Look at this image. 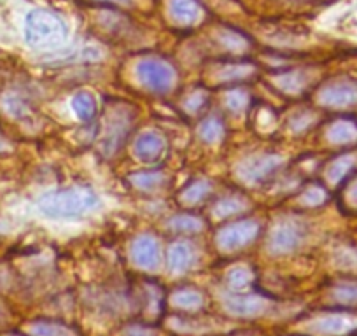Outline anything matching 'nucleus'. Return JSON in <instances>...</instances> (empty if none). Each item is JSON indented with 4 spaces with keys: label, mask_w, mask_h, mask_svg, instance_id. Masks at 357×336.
I'll list each match as a JSON object with an SVG mask.
<instances>
[{
    "label": "nucleus",
    "mask_w": 357,
    "mask_h": 336,
    "mask_svg": "<svg viewBox=\"0 0 357 336\" xmlns=\"http://www.w3.org/2000/svg\"><path fill=\"white\" fill-rule=\"evenodd\" d=\"M68 29L60 15L33 9L25 18V40L36 49H54L67 40Z\"/></svg>",
    "instance_id": "nucleus-1"
},
{
    "label": "nucleus",
    "mask_w": 357,
    "mask_h": 336,
    "mask_svg": "<svg viewBox=\"0 0 357 336\" xmlns=\"http://www.w3.org/2000/svg\"><path fill=\"white\" fill-rule=\"evenodd\" d=\"M97 193L88 188H68L44 194L39 200V208L50 217H75L98 207Z\"/></svg>",
    "instance_id": "nucleus-2"
},
{
    "label": "nucleus",
    "mask_w": 357,
    "mask_h": 336,
    "mask_svg": "<svg viewBox=\"0 0 357 336\" xmlns=\"http://www.w3.org/2000/svg\"><path fill=\"white\" fill-rule=\"evenodd\" d=\"M137 77L144 86L156 93H165L175 82V70L160 58H142L137 63Z\"/></svg>",
    "instance_id": "nucleus-3"
},
{
    "label": "nucleus",
    "mask_w": 357,
    "mask_h": 336,
    "mask_svg": "<svg viewBox=\"0 0 357 336\" xmlns=\"http://www.w3.org/2000/svg\"><path fill=\"white\" fill-rule=\"evenodd\" d=\"M259 233V224L256 221H238L233 224L222 226L218 233L219 249L231 252V250L243 249L252 243Z\"/></svg>",
    "instance_id": "nucleus-4"
},
{
    "label": "nucleus",
    "mask_w": 357,
    "mask_h": 336,
    "mask_svg": "<svg viewBox=\"0 0 357 336\" xmlns=\"http://www.w3.org/2000/svg\"><path fill=\"white\" fill-rule=\"evenodd\" d=\"M282 165V156H277V154H264V156H256L245 160L240 165L236 172H238L240 179L242 181L256 184L261 183V181H266L268 177H272Z\"/></svg>",
    "instance_id": "nucleus-5"
},
{
    "label": "nucleus",
    "mask_w": 357,
    "mask_h": 336,
    "mask_svg": "<svg viewBox=\"0 0 357 336\" xmlns=\"http://www.w3.org/2000/svg\"><path fill=\"white\" fill-rule=\"evenodd\" d=\"M319 102L326 107L347 109L357 105V82L338 81L331 82L319 91Z\"/></svg>",
    "instance_id": "nucleus-6"
},
{
    "label": "nucleus",
    "mask_w": 357,
    "mask_h": 336,
    "mask_svg": "<svg viewBox=\"0 0 357 336\" xmlns=\"http://www.w3.org/2000/svg\"><path fill=\"white\" fill-rule=\"evenodd\" d=\"M357 326V319L347 314H326L305 326V331L315 336L347 335Z\"/></svg>",
    "instance_id": "nucleus-7"
},
{
    "label": "nucleus",
    "mask_w": 357,
    "mask_h": 336,
    "mask_svg": "<svg viewBox=\"0 0 357 336\" xmlns=\"http://www.w3.org/2000/svg\"><path fill=\"white\" fill-rule=\"evenodd\" d=\"M303 240L305 235L300 226L286 222L273 229L272 236L268 240V249L272 250L273 254H291L303 243Z\"/></svg>",
    "instance_id": "nucleus-8"
},
{
    "label": "nucleus",
    "mask_w": 357,
    "mask_h": 336,
    "mask_svg": "<svg viewBox=\"0 0 357 336\" xmlns=\"http://www.w3.org/2000/svg\"><path fill=\"white\" fill-rule=\"evenodd\" d=\"M225 307L229 314L236 317H257L270 308V303L266 298L256 296V294L233 293L225 300Z\"/></svg>",
    "instance_id": "nucleus-9"
},
{
    "label": "nucleus",
    "mask_w": 357,
    "mask_h": 336,
    "mask_svg": "<svg viewBox=\"0 0 357 336\" xmlns=\"http://www.w3.org/2000/svg\"><path fill=\"white\" fill-rule=\"evenodd\" d=\"M132 258L140 268L156 270L161 263V249L158 240L151 235H144L137 238L132 247Z\"/></svg>",
    "instance_id": "nucleus-10"
},
{
    "label": "nucleus",
    "mask_w": 357,
    "mask_h": 336,
    "mask_svg": "<svg viewBox=\"0 0 357 336\" xmlns=\"http://www.w3.org/2000/svg\"><path fill=\"white\" fill-rule=\"evenodd\" d=\"M168 13L177 25L183 26L197 25L202 20V8L197 0H170Z\"/></svg>",
    "instance_id": "nucleus-11"
},
{
    "label": "nucleus",
    "mask_w": 357,
    "mask_h": 336,
    "mask_svg": "<svg viewBox=\"0 0 357 336\" xmlns=\"http://www.w3.org/2000/svg\"><path fill=\"white\" fill-rule=\"evenodd\" d=\"M165 151V139L161 133L147 130L137 137L135 142V153L140 160L144 161H154L163 154Z\"/></svg>",
    "instance_id": "nucleus-12"
},
{
    "label": "nucleus",
    "mask_w": 357,
    "mask_h": 336,
    "mask_svg": "<svg viewBox=\"0 0 357 336\" xmlns=\"http://www.w3.org/2000/svg\"><path fill=\"white\" fill-rule=\"evenodd\" d=\"M168 268L175 273H183L188 268H191L195 261V250L190 243L175 242L168 249Z\"/></svg>",
    "instance_id": "nucleus-13"
},
{
    "label": "nucleus",
    "mask_w": 357,
    "mask_h": 336,
    "mask_svg": "<svg viewBox=\"0 0 357 336\" xmlns=\"http://www.w3.org/2000/svg\"><path fill=\"white\" fill-rule=\"evenodd\" d=\"M329 142L338 146H349L357 142V123L352 119H338L328 130Z\"/></svg>",
    "instance_id": "nucleus-14"
},
{
    "label": "nucleus",
    "mask_w": 357,
    "mask_h": 336,
    "mask_svg": "<svg viewBox=\"0 0 357 336\" xmlns=\"http://www.w3.org/2000/svg\"><path fill=\"white\" fill-rule=\"evenodd\" d=\"M356 167V156L352 154H345V156H338L336 160L331 161V165L326 170V179L331 184H338L352 172V168Z\"/></svg>",
    "instance_id": "nucleus-15"
},
{
    "label": "nucleus",
    "mask_w": 357,
    "mask_h": 336,
    "mask_svg": "<svg viewBox=\"0 0 357 336\" xmlns=\"http://www.w3.org/2000/svg\"><path fill=\"white\" fill-rule=\"evenodd\" d=\"M72 109L81 121H91L97 114V102L88 91H79L72 98Z\"/></svg>",
    "instance_id": "nucleus-16"
},
{
    "label": "nucleus",
    "mask_w": 357,
    "mask_h": 336,
    "mask_svg": "<svg viewBox=\"0 0 357 336\" xmlns=\"http://www.w3.org/2000/svg\"><path fill=\"white\" fill-rule=\"evenodd\" d=\"M29 333L32 336H75V333L70 328L51 321L33 322L29 326Z\"/></svg>",
    "instance_id": "nucleus-17"
},
{
    "label": "nucleus",
    "mask_w": 357,
    "mask_h": 336,
    "mask_svg": "<svg viewBox=\"0 0 357 336\" xmlns=\"http://www.w3.org/2000/svg\"><path fill=\"white\" fill-rule=\"evenodd\" d=\"M172 303L183 310H198L204 305V296L195 289H181L172 296Z\"/></svg>",
    "instance_id": "nucleus-18"
},
{
    "label": "nucleus",
    "mask_w": 357,
    "mask_h": 336,
    "mask_svg": "<svg viewBox=\"0 0 357 336\" xmlns=\"http://www.w3.org/2000/svg\"><path fill=\"white\" fill-rule=\"evenodd\" d=\"M198 135L205 142H218L225 135V126L218 118H207L198 128Z\"/></svg>",
    "instance_id": "nucleus-19"
},
{
    "label": "nucleus",
    "mask_w": 357,
    "mask_h": 336,
    "mask_svg": "<svg viewBox=\"0 0 357 336\" xmlns=\"http://www.w3.org/2000/svg\"><path fill=\"white\" fill-rule=\"evenodd\" d=\"M170 226L178 233H197L204 228V222L190 214H181L170 221Z\"/></svg>",
    "instance_id": "nucleus-20"
},
{
    "label": "nucleus",
    "mask_w": 357,
    "mask_h": 336,
    "mask_svg": "<svg viewBox=\"0 0 357 336\" xmlns=\"http://www.w3.org/2000/svg\"><path fill=\"white\" fill-rule=\"evenodd\" d=\"M208 191H211V184H208L207 181H197V183L190 184V186L183 191L181 198H183L186 204H197V201H200L205 194H208Z\"/></svg>",
    "instance_id": "nucleus-21"
},
{
    "label": "nucleus",
    "mask_w": 357,
    "mask_h": 336,
    "mask_svg": "<svg viewBox=\"0 0 357 336\" xmlns=\"http://www.w3.org/2000/svg\"><path fill=\"white\" fill-rule=\"evenodd\" d=\"M333 296L343 305H357V284H340L333 291Z\"/></svg>",
    "instance_id": "nucleus-22"
},
{
    "label": "nucleus",
    "mask_w": 357,
    "mask_h": 336,
    "mask_svg": "<svg viewBox=\"0 0 357 336\" xmlns=\"http://www.w3.org/2000/svg\"><path fill=\"white\" fill-rule=\"evenodd\" d=\"M4 107L6 111L11 116H15V118H23V116L29 112V105H26V102L23 100L22 97H18V95H8V97L4 98Z\"/></svg>",
    "instance_id": "nucleus-23"
},
{
    "label": "nucleus",
    "mask_w": 357,
    "mask_h": 336,
    "mask_svg": "<svg viewBox=\"0 0 357 336\" xmlns=\"http://www.w3.org/2000/svg\"><path fill=\"white\" fill-rule=\"evenodd\" d=\"M250 68L245 67V65H231V67L222 68V72L219 74V79L226 82H236L242 81V79L249 77Z\"/></svg>",
    "instance_id": "nucleus-24"
},
{
    "label": "nucleus",
    "mask_w": 357,
    "mask_h": 336,
    "mask_svg": "<svg viewBox=\"0 0 357 336\" xmlns=\"http://www.w3.org/2000/svg\"><path fill=\"white\" fill-rule=\"evenodd\" d=\"M135 184L142 190H154L163 183V176L160 172H142L133 177Z\"/></svg>",
    "instance_id": "nucleus-25"
},
{
    "label": "nucleus",
    "mask_w": 357,
    "mask_h": 336,
    "mask_svg": "<svg viewBox=\"0 0 357 336\" xmlns=\"http://www.w3.org/2000/svg\"><path fill=\"white\" fill-rule=\"evenodd\" d=\"M326 200V191L321 186H308L301 194V204L307 207H317Z\"/></svg>",
    "instance_id": "nucleus-26"
},
{
    "label": "nucleus",
    "mask_w": 357,
    "mask_h": 336,
    "mask_svg": "<svg viewBox=\"0 0 357 336\" xmlns=\"http://www.w3.org/2000/svg\"><path fill=\"white\" fill-rule=\"evenodd\" d=\"M228 282L229 286H231V289H245L250 282V272L247 268H235L233 272H229Z\"/></svg>",
    "instance_id": "nucleus-27"
},
{
    "label": "nucleus",
    "mask_w": 357,
    "mask_h": 336,
    "mask_svg": "<svg viewBox=\"0 0 357 336\" xmlns=\"http://www.w3.org/2000/svg\"><path fill=\"white\" fill-rule=\"evenodd\" d=\"M221 40L222 46L228 47L229 51H236V53H238V51H243L247 47V40L235 32H225L221 36Z\"/></svg>",
    "instance_id": "nucleus-28"
},
{
    "label": "nucleus",
    "mask_w": 357,
    "mask_h": 336,
    "mask_svg": "<svg viewBox=\"0 0 357 336\" xmlns=\"http://www.w3.org/2000/svg\"><path fill=\"white\" fill-rule=\"evenodd\" d=\"M243 201L240 200V198H226V200L219 201L218 205V214L219 215H231L235 214V212H240L243 208Z\"/></svg>",
    "instance_id": "nucleus-29"
},
{
    "label": "nucleus",
    "mask_w": 357,
    "mask_h": 336,
    "mask_svg": "<svg viewBox=\"0 0 357 336\" xmlns=\"http://www.w3.org/2000/svg\"><path fill=\"white\" fill-rule=\"evenodd\" d=\"M205 104H207V95H205L202 90H197L193 91L191 97H188V100L184 102V107H186L190 112H197L200 111Z\"/></svg>",
    "instance_id": "nucleus-30"
},
{
    "label": "nucleus",
    "mask_w": 357,
    "mask_h": 336,
    "mask_svg": "<svg viewBox=\"0 0 357 336\" xmlns=\"http://www.w3.org/2000/svg\"><path fill=\"white\" fill-rule=\"evenodd\" d=\"M247 104H249V95L243 91H233L231 95H228V107L233 112H240L242 109H245Z\"/></svg>",
    "instance_id": "nucleus-31"
},
{
    "label": "nucleus",
    "mask_w": 357,
    "mask_h": 336,
    "mask_svg": "<svg viewBox=\"0 0 357 336\" xmlns=\"http://www.w3.org/2000/svg\"><path fill=\"white\" fill-rule=\"evenodd\" d=\"M126 336H154V335L151 329L142 328V326H133V328H128Z\"/></svg>",
    "instance_id": "nucleus-32"
},
{
    "label": "nucleus",
    "mask_w": 357,
    "mask_h": 336,
    "mask_svg": "<svg viewBox=\"0 0 357 336\" xmlns=\"http://www.w3.org/2000/svg\"><path fill=\"white\" fill-rule=\"evenodd\" d=\"M347 197H349L350 204H352L354 207H357V181L349 188V193H347Z\"/></svg>",
    "instance_id": "nucleus-33"
},
{
    "label": "nucleus",
    "mask_w": 357,
    "mask_h": 336,
    "mask_svg": "<svg viewBox=\"0 0 357 336\" xmlns=\"http://www.w3.org/2000/svg\"><path fill=\"white\" fill-rule=\"evenodd\" d=\"M104 2H118V4H125V6L132 4V0H104Z\"/></svg>",
    "instance_id": "nucleus-34"
},
{
    "label": "nucleus",
    "mask_w": 357,
    "mask_h": 336,
    "mask_svg": "<svg viewBox=\"0 0 357 336\" xmlns=\"http://www.w3.org/2000/svg\"><path fill=\"white\" fill-rule=\"evenodd\" d=\"M8 149V144H6V140L0 137V151H6Z\"/></svg>",
    "instance_id": "nucleus-35"
},
{
    "label": "nucleus",
    "mask_w": 357,
    "mask_h": 336,
    "mask_svg": "<svg viewBox=\"0 0 357 336\" xmlns=\"http://www.w3.org/2000/svg\"><path fill=\"white\" fill-rule=\"evenodd\" d=\"M8 231V224H6L4 221H0V233Z\"/></svg>",
    "instance_id": "nucleus-36"
},
{
    "label": "nucleus",
    "mask_w": 357,
    "mask_h": 336,
    "mask_svg": "<svg viewBox=\"0 0 357 336\" xmlns=\"http://www.w3.org/2000/svg\"><path fill=\"white\" fill-rule=\"evenodd\" d=\"M11 336H16V335H11Z\"/></svg>",
    "instance_id": "nucleus-37"
},
{
    "label": "nucleus",
    "mask_w": 357,
    "mask_h": 336,
    "mask_svg": "<svg viewBox=\"0 0 357 336\" xmlns=\"http://www.w3.org/2000/svg\"><path fill=\"white\" fill-rule=\"evenodd\" d=\"M0 314H2V312H0Z\"/></svg>",
    "instance_id": "nucleus-38"
}]
</instances>
